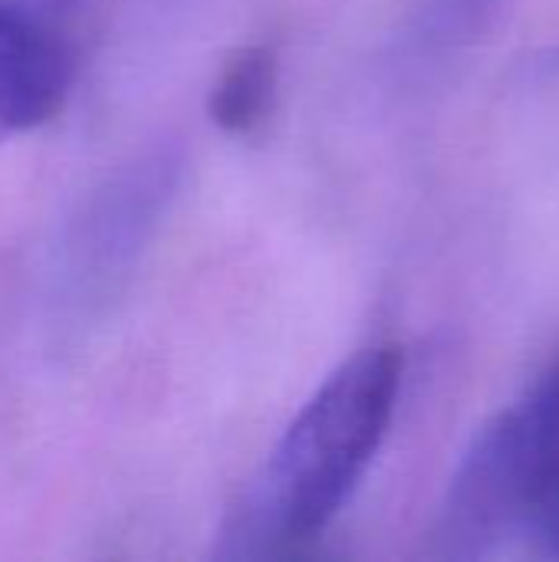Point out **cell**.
Listing matches in <instances>:
<instances>
[{
	"label": "cell",
	"mask_w": 559,
	"mask_h": 562,
	"mask_svg": "<svg viewBox=\"0 0 559 562\" xmlns=\"http://www.w3.org/2000/svg\"><path fill=\"white\" fill-rule=\"evenodd\" d=\"M511 0H425L415 16V36L438 46H458L478 40Z\"/></svg>",
	"instance_id": "5"
},
{
	"label": "cell",
	"mask_w": 559,
	"mask_h": 562,
	"mask_svg": "<svg viewBox=\"0 0 559 562\" xmlns=\"http://www.w3.org/2000/svg\"><path fill=\"white\" fill-rule=\"evenodd\" d=\"M402 352L362 349L346 359L283 431L267 468L224 527L227 557L323 533L379 454L395 415Z\"/></svg>",
	"instance_id": "1"
},
{
	"label": "cell",
	"mask_w": 559,
	"mask_h": 562,
	"mask_svg": "<svg viewBox=\"0 0 559 562\" xmlns=\"http://www.w3.org/2000/svg\"><path fill=\"white\" fill-rule=\"evenodd\" d=\"M69 95V53L23 0H0V145L53 122Z\"/></svg>",
	"instance_id": "3"
},
{
	"label": "cell",
	"mask_w": 559,
	"mask_h": 562,
	"mask_svg": "<svg viewBox=\"0 0 559 562\" xmlns=\"http://www.w3.org/2000/svg\"><path fill=\"white\" fill-rule=\"evenodd\" d=\"M559 477V375L494 415L458 464L438 514L432 557L484 560L534 537Z\"/></svg>",
	"instance_id": "2"
},
{
	"label": "cell",
	"mask_w": 559,
	"mask_h": 562,
	"mask_svg": "<svg viewBox=\"0 0 559 562\" xmlns=\"http://www.w3.org/2000/svg\"><path fill=\"white\" fill-rule=\"evenodd\" d=\"M273 89L277 53L270 46H244L221 69V79L211 89L208 112L224 132L244 135L267 119Z\"/></svg>",
	"instance_id": "4"
},
{
	"label": "cell",
	"mask_w": 559,
	"mask_h": 562,
	"mask_svg": "<svg viewBox=\"0 0 559 562\" xmlns=\"http://www.w3.org/2000/svg\"><path fill=\"white\" fill-rule=\"evenodd\" d=\"M534 537H537V543L544 547L547 557L559 560V477L554 491H550V497H547V504H544V510H540Z\"/></svg>",
	"instance_id": "6"
}]
</instances>
